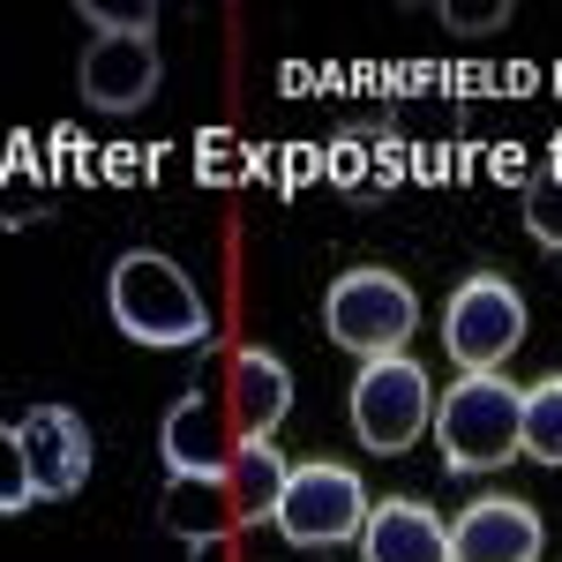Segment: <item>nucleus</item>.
<instances>
[{
	"mask_svg": "<svg viewBox=\"0 0 562 562\" xmlns=\"http://www.w3.org/2000/svg\"><path fill=\"white\" fill-rule=\"evenodd\" d=\"M158 76H166V60H158L150 38H90L83 68H76V83H83V98L98 113H135V105H150V98H158Z\"/></svg>",
	"mask_w": 562,
	"mask_h": 562,
	"instance_id": "nucleus-10",
	"label": "nucleus"
},
{
	"mask_svg": "<svg viewBox=\"0 0 562 562\" xmlns=\"http://www.w3.org/2000/svg\"><path fill=\"white\" fill-rule=\"evenodd\" d=\"M420 428H435L428 368L405 360V352H390V360H360V375H352V435H360V450L397 458V450L420 442Z\"/></svg>",
	"mask_w": 562,
	"mask_h": 562,
	"instance_id": "nucleus-5",
	"label": "nucleus"
},
{
	"mask_svg": "<svg viewBox=\"0 0 562 562\" xmlns=\"http://www.w3.org/2000/svg\"><path fill=\"white\" fill-rule=\"evenodd\" d=\"M525 225H532L540 248H555V256H562V166H548V173L525 188Z\"/></svg>",
	"mask_w": 562,
	"mask_h": 562,
	"instance_id": "nucleus-16",
	"label": "nucleus"
},
{
	"mask_svg": "<svg viewBox=\"0 0 562 562\" xmlns=\"http://www.w3.org/2000/svg\"><path fill=\"white\" fill-rule=\"evenodd\" d=\"M158 525L173 532L180 548H203V540H233V487L225 473H166V495H158Z\"/></svg>",
	"mask_w": 562,
	"mask_h": 562,
	"instance_id": "nucleus-13",
	"label": "nucleus"
},
{
	"mask_svg": "<svg viewBox=\"0 0 562 562\" xmlns=\"http://www.w3.org/2000/svg\"><path fill=\"white\" fill-rule=\"evenodd\" d=\"M217 397H225V420H233L240 442H270V435L285 428V413H293V368L262 346H240L225 360Z\"/></svg>",
	"mask_w": 562,
	"mask_h": 562,
	"instance_id": "nucleus-8",
	"label": "nucleus"
},
{
	"mask_svg": "<svg viewBox=\"0 0 562 562\" xmlns=\"http://www.w3.org/2000/svg\"><path fill=\"white\" fill-rule=\"evenodd\" d=\"M368 487H360V473L352 465H330V458H307V465H293V480H285V495H278V532L293 540V548H346V540H360V525H368Z\"/></svg>",
	"mask_w": 562,
	"mask_h": 562,
	"instance_id": "nucleus-7",
	"label": "nucleus"
},
{
	"mask_svg": "<svg viewBox=\"0 0 562 562\" xmlns=\"http://www.w3.org/2000/svg\"><path fill=\"white\" fill-rule=\"evenodd\" d=\"M323 323H330V338L360 360H390V352H405V338L420 330V301H413V285L397 278V270H346L330 293H323Z\"/></svg>",
	"mask_w": 562,
	"mask_h": 562,
	"instance_id": "nucleus-4",
	"label": "nucleus"
},
{
	"mask_svg": "<svg viewBox=\"0 0 562 562\" xmlns=\"http://www.w3.org/2000/svg\"><path fill=\"white\" fill-rule=\"evenodd\" d=\"M442 346L450 360L465 368V375H503V360L525 346V301L510 278H495V270H473L450 307H442Z\"/></svg>",
	"mask_w": 562,
	"mask_h": 562,
	"instance_id": "nucleus-6",
	"label": "nucleus"
},
{
	"mask_svg": "<svg viewBox=\"0 0 562 562\" xmlns=\"http://www.w3.org/2000/svg\"><path fill=\"white\" fill-rule=\"evenodd\" d=\"M158 450H166L173 473H225V458L240 450V435L225 420V397H203V390L173 397L166 428H158Z\"/></svg>",
	"mask_w": 562,
	"mask_h": 562,
	"instance_id": "nucleus-11",
	"label": "nucleus"
},
{
	"mask_svg": "<svg viewBox=\"0 0 562 562\" xmlns=\"http://www.w3.org/2000/svg\"><path fill=\"white\" fill-rule=\"evenodd\" d=\"M435 442L450 473H495L525 450V390L510 375H458L435 405Z\"/></svg>",
	"mask_w": 562,
	"mask_h": 562,
	"instance_id": "nucleus-2",
	"label": "nucleus"
},
{
	"mask_svg": "<svg viewBox=\"0 0 562 562\" xmlns=\"http://www.w3.org/2000/svg\"><path fill=\"white\" fill-rule=\"evenodd\" d=\"M540 548H548V525L518 495H480L450 525V562H540Z\"/></svg>",
	"mask_w": 562,
	"mask_h": 562,
	"instance_id": "nucleus-9",
	"label": "nucleus"
},
{
	"mask_svg": "<svg viewBox=\"0 0 562 562\" xmlns=\"http://www.w3.org/2000/svg\"><path fill=\"white\" fill-rule=\"evenodd\" d=\"M360 562H450V525L413 495H390L360 525Z\"/></svg>",
	"mask_w": 562,
	"mask_h": 562,
	"instance_id": "nucleus-12",
	"label": "nucleus"
},
{
	"mask_svg": "<svg viewBox=\"0 0 562 562\" xmlns=\"http://www.w3.org/2000/svg\"><path fill=\"white\" fill-rule=\"evenodd\" d=\"M8 495L0 510H23V503H60L90 480V428L76 405H31L23 420H8Z\"/></svg>",
	"mask_w": 562,
	"mask_h": 562,
	"instance_id": "nucleus-3",
	"label": "nucleus"
},
{
	"mask_svg": "<svg viewBox=\"0 0 562 562\" xmlns=\"http://www.w3.org/2000/svg\"><path fill=\"white\" fill-rule=\"evenodd\" d=\"M188 562H233V540H203V548H188Z\"/></svg>",
	"mask_w": 562,
	"mask_h": 562,
	"instance_id": "nucleus-19",
	"label": "nucleus"
},
{
	"mask_svg": "<svg viewBox=\"0 0 562 562\" xmlns=\"http://www.w3.org/2000/svg\"><path fill=\"white\" fill-rule=\"evenodd\" d=\"M83 23H98V38H150L158 8H105V0H83Z\"/></svg>",
	"mask_w": 562,
	"mask_h": 562,
	"instance_id": "nucleus-17",
	"label": "nucleus"
},
{
	"mask_svg": "<svg viewBox=\"0 0 562 562\" xmlns=\"http://www.w3.org/2000/svg\"><path fill=\"white\" fill-rule=\"evenodd\" d=\"M525 458L562 465V375L525 383Z\"/></svg>",
	"mask_w": 562,
	"mask_h": 562,
	"instance_id": "nucleus-15",
	"label": "nucleus"
},
{
	"mask_svg": "<svg viewBox=\"0 0 562 562\" xmlns=\"http://www.w3.org/2000/svg\"><path fill=\"white\" fill-rule=\"evenodd\" d=\"M285 480H293V465H285V450H278V442H240V450L225 458V487H233L240 525H248V518H278Z\"/></svg>",
	"mask_w": 562,
	"mask_h": 562,
	"instance_id": "nucleus-14",
	"label": "nucleus"
},
{
	"mask_svg": "<svg viewBox=\"0 0 562 562\" xmlns=\"http://www.w3.org/2000/svg\"><path fill=\"white\" fill-rule=\"evenodd\" d=\"M442 23H458V31H495V23H510V0H495V8H442Z\"/></svg>",
	"mask_w": 562,
	"mask_h": 562,
	"instance_id": "nucleus-18",
	"label": "nucleus"
},
{
	"mask_svg": "<svg viewBox=\"0 0 562 562\" xmlns=\"http://www.w3.org/2000/svg\"><path fill=\"white\" fill-rule=\"evenodd\" d=\"M105 307H113V323L128 330L135 346L180 352V346H203V338H211V301H203L195 278H188L173 256H158V248H128V256L113 262Z\"/></svg>",
	"mask_w": 562,
	"mask_h": 562,
	"instance_id": "nucleus-1",
	"label": "nucleus"
}]
</instances>
